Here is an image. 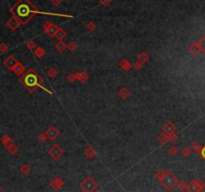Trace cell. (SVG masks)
Instances as JSON below:
<instances>
[{"instance_id": "cell-1", "label": "cell", "mask_w": 205, "mask_h": 192, "mask_svg": "<svg viewBox=\"0 0 205 192\" xmlns=\"http://www.w3.org/2000/svg\"><path fill=\"white\" fill-rule=\"evenodd\" d=\"M10 12L13 14V16L19 19L21 24L28 23L29 20L32 19L36 13L46 14L45 12H40L37 10L29 0H18L10 8Z\"/></svg>"}, {"instance_id": "cell-2", "label": "cell", "mask_w": 205, "mask_h": 192, "mask_svg": "<svg viewBox=\"0 0 205 192\" xmlns=\"http://www.w3.org/2000/svg\"><path fill=\"white\" fill-rule=\"evenodd\" d=\"M19 81L30 93H33L34 91H35V88L39 87L44 90L45 92L50 94V95L52 94L51 91H49L47 88H45L43 86L44 80H43V78L35 71V69H33V68H29L28 70H27V72H24V74L19 79Z\"/></svg>"}, {"instance_id": "cell-3", "label": "cell", "mask_w": 205, "mask_h": 192, "mask_svg": "<svg viewBox=\"0 0 205 192\" xmlns=\"http://www.w3.org/2000/svg\"><path fill=\"white\" fill-rule=\"evenodd\" d=\"M157 180L160 182V184L165 188L166 190H171L173 187L178 183V179L172 172L167 171H158L156 173Z\"/></svg>"}, {"instance_id": "cell-4", "label": "cell", "mask_w": 205, "mask_h": 192, "mask_svg": "<svg viewBox=\"0 0 205 192\" xmlns=\"http://www.w3.org/2000/svg\"><path fill=\"white\" fill-rule=\"evenodd\" d=\"M80 187L83 191H95L98 188L97 182L93 179L91 176H87L85 177V179L80 183Z\"/></svg>"}, {"instance_id": "cell-5", "label": "cell", "mask_w": 205, "mask_h": 192, "mask_svg": "<svg viewBox=\"0 0 205 192\" xmlns=\"http://www.w3.org/2000/svg\"><path fill=\"white\" fill-rule=\"evenodd\" d=\"M63 153H64L63 149H62L58 144H54V145H52L50 148L48 149V154L53 159H59L63 155Z\"/></svg>"}, {"instance_id": "cell-6", "label": "cell", "mask_w": 205, "mask_h": 192, "mask_svg": "<svg viewBox=\"0 0 205 192\" xmlns=\"http://www.w3.org/2000/svg\"><path fill=\"white\" fill-rule=\"evenodd\" d=\"M58 28L59 27L57 25L53 24L52 22H47V23L44 25L43 30H44V32L47 34L49 37H55L56 36V32H57Z\"/></svg>"}, {"instance_id": "cell-7", "label": "cell", "mask_w": 205, "mask_h": 192, "mask_svg": "<svg viewBox=\"0 0 205 192\" xmlns=\"http://www.w3.org/2000/svg\"><path fill=\"white\" fill-rule=\"evenodd\" d=\"M17 62H18L17 59L15 58L13 55H9L4 59V60H3V65H4L7 69L12 71V69L14 68V66L16 65Z\"/></svg>"}, {"instance_id": "cell-8", "label": "cell", "mask_w": 205, "mask_h": 192, "mask_svg": "<svg viewBox=\"0 0 205 192\" xmlns=\"http://www.w3.org/2000/svg\"><path fill=\"white\" fill-rule=\"evenodd\" d=\"M205 187V185L202 181L200 180H192L190 183H189V188L188 191H201L203 190Z\"/></svg>"}, {"instance_id": "cell-9", "label": "cell", "mask_w": 205, "mask_h": 192, "mask_svg": "<svg viewBox=\"0 0 205 192\" xmlns=\"http://www.w3.org/2000/svg\"><path fill=\"white\" fill-rule=\"evenodd\" d=\"M21 24V22L19 21V19H18L17 17L15 16H12L10 19H8L7 22H6V26H7L9 29L14 31L16 30L18 27H19V25Z\"/></svg>"}, {"instance_id": "cell-10", "label": "cell", "mask_w": 205, "mask_h": 192, "mask_svg": "<svg viewBox=\"0 0 205 192\" xmlns=\"http://www.w3.org/2000/svg\"><path fill=\"white\" fill-rule=\"evenodd\" d=\"M46 134H47V137L49 140H55L56 138L59 136V134H60V132H59L58 129L55 127V126H50L47 130L45 132Z\"/></svg>"}, {"instance_id": "cell-11", "label": "cell", "mask_w": 205, "mask_h": 192, "mask_svg": "<svg viewBox=\"0 0 205 192\" xmlns=\"http://www.w3.org/2000/svg\"><path fill=\"white\" fill-rule=\"evenodd\" d=\"M162 130H163V132H165L166 134L170 135L172 133H175L176 126L172 123L171 121H167V122H165V123L162 125Z\"/></svg>"}, {"instance_id": "cell-12", "label": "cell", "mask_w": 205, "mask_h": 192, "mask_svg": "<svg viewBox=\"0 0 205 192\" xmlns=\"http://www.w3.org/2000/svg\"><path fill=\"white\" fill-rule=\"evenodd\" d=\"M63 185H64V180L61 179L60 177H56V178L52 179V181L50 182V186L52 189H54V190L60 189Z\"/></svg>"}, {"instance_id": "cell-13", "label": "cell", "mask_w": 205, "mask_h": 192, "mask_svg": "<svg viewBox=\"0 0 205 192\" xmlns=\"http://www.w3.org/2000/svg\"><path fill=\"white\" fill-rule=\"evenodd\" d=\"M12 72L15 74V75H17V76H20V75H23L24 74V72H25V66H24L21 62L18 61L16 65L14 66V68L12 69Z\"/></svg>"}, {"instance_id": "cell-14", "label": "cell", "mask_w": 205, "mask_h": 192, "mask_svg": "<svg viewBox=\"0 0 205 192\" xmlns=\"http://www.w3.org/2000/svg\"><path fill=\"white\" fill-rule=\"evenodd\" d=\"M84 155L86 158L88 159H93L96 156V150L93 148L91 145H89L88 147H86L84 150Z\"/></svg>"}, {"instance_id": "cell-15", "label": "cell", "mask_w": 205, "mask_h": 192, "mask_svg": "<svg viewBox=\"0 0 205 192\" xmlns=\"http://www.w3.org/2000/svg\"><path fill=\"white\" fill-rule=\"evenodd\" d=\"M1 143L3 144V145H4L6 148H9V147L10 146H12L13 145V141H12V139H11V137L9 136L8 134H5V135H3V136L1 137Z\"/></svg>"}, {"instance_id": "cell-16", "label": "cell", "mask_w": 205, "mask_h": 192, "mask_svg": "<svg viewBox=\"0 0 205 192\" xmlns=\"http://www.w3.org/2000/svg\"><path fill=\"white\" fill-rule=\"evenodd\" d=\"M118 65H119L120 67L122 68L123 71H129L130 69L132 68V64L130 63L129 60L127 58H123L122 60L119 62V64H118Z\"/></svg>"}, {"instance_id": "cell-17", "label": "cell", "mask_w": 205, "mask_h": 192, "mask_svg": "<svg viewBox=\"0 0 205 192\" xmlns=\"http://www.w3.org/2000/svg\"><path fill=\"white\" fill-rule=\"evenodd\" d=\"M189 51H190L193 55H197L199 54V52L201 51V48H200V45L199 43L197 42H194L192 43L190 46H189Z\"/></svg>"}, {"instance_id": "cell-18", "label": "cell", "mask_w": 205, "mask_h": 192, "mask_svg": "<svg viewBox=\"0 0 205 192\" xmlns=\"http://www.w3.org/2000/svg\"><path fill=\"white\" fill-rule=\"evenodd\" d=\"M137 59H138V61L141 62L142 64H145V63H147V62L149 61L150 57H149V55L147 54L146 52H141V53H139V54L137 55Z\"/></svg>"}, {"instance_id": "cell-19", "label": "cell", "mask_w": 205, "mask_h": 192, "mask_svg": "<svg viewBox=\"0 0 205 192\" xmlns=\"http://www.w3.org/2000/svg\"><path fill=\"white\" fill-rule=\"evenodd\" d=\"M88 79H89V76L85 71H81L77 73V80L80 81L81 83H85Z\"/></svg>"}, {"instance_id": "cell-20", "label": "cell", "mask_w": 205, "mask_h": 192, "mask_svg": "<svg viewBox=\"0 0 205 192\" xmlns=\"http://www.w3.org/2000/svg\"><path fill=\"white\" fill-rule=\"evenodd\" d=\"M157 139H158V141H159V143L164 145V144H166L169 141V136H168V134H166L165 132H163V133L158 135Z\"/></svg>"}, {"instance_id": "cell-21", "label": "cell", "mask_w": 205, "mask_h": 192, "mask_svg": "<svg viewBox=\"0 0 205 192\" xmlns=\"http://www.w3.org/2000/svg\"><path fill=\"white\" fill-rule=\"evenodd\" d=\"M118 95H119L122 99H126L129 96V90L126 87H121L119 91H118Z\"/></svg>"}, {"instance_id": "cell-22", "label": "cell", "mask_w": 205, "mask_h": 192, "mask_svg": "<svg viewBox=\"0 0 205 192\" xmlns=\"http://www.w3.org/2000/svg\"><path fill=\"white\" fill-rule=\"evenodd\" d=\"M55 48H56L57 51L59 52H63L65 49H67V44L64 41H62V40H59V41L55 44Z\"/></svg>"}, {"instance_id": "cell-23", "label": "cell", "mask_w": 205, "mask_h": 192, "mask_svg": "<svg viewBox=\"0 0 205 192\" xmlns=\"http://www.w3.org/2000/svg\"><path fill=\"white\" fill-rule=\"evenodd\" d=\"M19 170L20 172L22 173L23 175H28L30 171H31V168H30V166L27 164V163H24V164H22L19 167Z\"/></svg>"}, {"instance_id": "cell-24", "label": "cell", "mask_w": 205, "mask_h": 192, "mask_svg": "<svg viewBox=\"0 0 205 192\" xmlns=\"http://www.w3.org/2000/svg\"><path fill=\"white\" fill-rule=\"evenodd\" d=\"M44 54H45V50L43 49L42 47H36V48L34 49V55H35L37 58L43 57Z\"/></svg>"}, {"instance_id": "cell-25", "label": "cell", "mask_w": 205, "mask_h": 192, "mask_svg": "<svg viewBox=\"0 0 205 192\" xmlns=\"http://www.w3.org/2000/svg\"><path fill=\"white\" fill-rule=\"evenodd\" d=\"M66 35H67V33L63 28H58V30L56 32V36L55 37H57L59 40H63V38L66 37Z\"/></svg>"}, {"instance_id": "cell-26", "label": "cell", "mask_w": 205, "mask_h": 192, "mask_svg": "<svg viewBox=\"0 0 205 192\" xmlns=\"http://www.w3.org/2000/svg\"><path fill=\"white\" fill-rule=\"evenodd\" d=\"M177 187H178L179 190H183V191H188L189 188V184H187L184 181H178L177 183Z\"/></svg>"}, {"instance_id": "cell-27", "label": "cell", "mask_w": 205, "mask_h": 192, "mask_svg": "<svg viewBox=\"0 0 205 192\" xmlns=\"http://www.w3.org/2000/svg\"><path fill=\"white\" fill-rule=\"evenodd\" d=\"M47 75L50 78H54V77H56L57 75H58V71H57V69H55L54 67H51V68H49L48 70H47Z\"/></svg>"}, {"instance_id": "cell-28", "label": "cell", "mask_w": 205, "mask_h": 192, "mask_svg": "<svg viewBox=\"0 0 205 192\" xmlns=\"http://www.w3.org/2000/svg\"><path fill=\"white\" fill-rule=\"evenodd\" d=\"M47 139H48V137H47V134H46L45 132H43V133H41L38 136V141H39V142H41V143L46 142Z\"/></svg>"}, {"instance_id": "cell-29", "label": "cell", "mask_w": 205, "mask_h": 192, "mask_svg": "<svg viewBox=\"0 0 205 192\" xmlns=\"http://www.w3.org/2000/svg\"><path fill=\"white\" fill-rule=\"evenodd\" d=\"M67 80L70 82H75L77 81V73H70L67 75Z\"/></svg>"}, {"instance_id": "cell-30", "label": "cell", "mask_w": 205, "mask_h": 192, "mask_svg": "<svg viewBox=\"0 0 205 192\" xmlns=\"http://www.w3.org/2000/svg\"><path fill=\"white\" fill-rule=\"evenodd\" d=\"M192 150L195 151L196 153H200V151H201V146H200L197 142H194L193 144H192Z\"/></svg>"}, {"instance_id": "cell-31", "label": "cell", "mask_w": 205, "mask_h": 192, "mask_svg": "<svg viewBox=\"0 0 205 192\" xmlns=\"http://www.w3.org/2000/svg\"><path fill=\"white\" fill-rule=\"evenodd\" d=\"M76 48H77V45L74 42H70V43L67 44V49L69 50V51H71V52L75 51Z\"/></svg>"}, {"instance_id": "cell-32", "label": "cell", "mask_w": 205, "mask_h": 192, "mask_svg": "<svg viewBox=\"0 0 205 192\" xmlns=\"http://www.w3.org/2000/svg\"><path fill=\"white\" fill-rule=\"evenodd\" d=\"M86 29L88 31H94L96 29V25L93 23V22H88V23L86 24Z\"/></svg>"}, {"instance_id": "cell-33", "label": "cell", "mask_w": 205, "mask_h": 192, "mask_svg": "<svg viewBox=\"0 0 205 192\" xmlns=\"http://www.w3.org/2000/svg\"><path fill=\"white\" fill-rule=\"evenodd\" d=\"M8 50V45L5 42H1L0 43V52L1 53H5Z\"/></svg>"}, {"instance_id": "cell-34", "label": "cell", "mask_w": 205, "mask_h": 192, "mask_svg": "<svg viewBox=\"0 0 205 192\" xmlns=\"http://www.w3.org/2000/svg\"><path fill=\"white\" fill-rule=\"evenodd\" d=\"M190 153H191V150L189 148H187V147H185V148H183L181 150V154H182L183 157H188L189 155H190Z\"/></svg>"}, {"instance_id": "cell-35", "label": "cell", "mask_w": 205, "mask_h": 192, "mask_svg": "<svg viewBox=\"0 0 205 192\" xmlns=\"http://www.w3.org/2000/svg\"><path fill=\"white\" fill-rule=\"evenodd\" d=\"M7 150H8L11 154H13V155H14V154H16V153L18 152V147H17L16 145H15V144H13V145L9 147V148H8Z\"/></svg>"}, {"instance_id": "cell-36", "label": "cell", "mask_w": 205, "mask_h": 192, "mask_svg": "<svg viewBox=\"0 0 205 192\" xmlns=\"http://www.w3.org/2000/svg\"><path fill=\"white\" fill-rule=\"evenodd\" d=\"M198 43H199V45H200L201 51H203V52H204V54H205V35L202 37V38L200 39V41L198 42Z\"/></svg>"}, {"instance_id": "cell-37", "label": "cell", "mask_w": 205, "mask_h": 192, "mask_svg": "<svg viewBox=\"0 0 205 192\" xmlns=\"http://www.w3.org/2000/svg\"><path fill=\"white\" fill-rule=\"evenodd\" d=\"M142 66H143V64L141 63V62H135L134 64H132V67L135 69V70H137V71H140L141 70V68H142Z\"/></svg>"}, {"instance_id": "cell-38", "label": "cell", "mask_w": 205, "mask_h": 192, "mask_svg": "<svg viewBox=\"0 0 205 192\" xmlns=\"http://www.w3.org/2000/svg\"><path fill=\"white\" fill-rule=\"evenodd\" d=\"M168 136H169V142H171V143H174L175 141H177V139H178V137H177V135L175 133L170 134Z\"/></svg>"}, {"instance_id": "cell-39", "label": "cell", "mask_w": 205, "mask_h": 192, "mask_svg": "<svg viewBox=\"0 0 205 192\" xmlns=\"http://www.w3.org/2000/svg\"><path fill=\"white\" fill-rule=\"evenodd\" d=\"M178 152V150H177V148L174 146V145H172L170 148L168 149V153L170 154V155H175V154Z\"/></svg>"}, {"instance_id": "cell-40", "label": "cell", "mask_w": 205, "mask_h": 192, "mask_svg": "<svg viewBox=\"0 0 205 192\" xmlns=\"http://www.w3.org/2000/svg\"><path fill=\"white\" fill-rule=\"evenodd\" d=\"M27 47H28V48L31 49V50H34V49L36 48V44H35V42L31 40V41L27 42Z\"/></svg>"}, {"instance_id": "cell-41", "label": "cell", "mask_w": 205, "mask_h": 192, "mask_svg": "<svg viewBox=\"0 0 205 192\" xmlns=\"http://www.w3.org/2000/svg\"><path fill=\"white\" fill-rule=\"evenodd\" d=\"M99 2H100V4H101V5L107 6V5L111 2V0H99Z\"/></svg>"}, {"instance_id": "cell-42", "label": "cell", "mask_w": 205, "mask_h": 192, "mask_svg": "<svg viewBox=\"0 0 205 192\" xmlns=\"http://www.w3.org/2000/svg\"><path fill=\"white\" fill-rule=\"evenodd\" d=\"M200 154H201V156H202L203 158L205 159V146H204V147H202V148H201Z\"/></svg>"}, {"instance_id": "cell-43", "label": "cell", "mask_w": 205, "mask_h": 192, "mask_svg": "<svg viewBox=\"0 0 205 192\" xmlns=\"http://www.w3.org/2000/svg\"><path fill=\"white\" fill-rule=\"evenodd\" d=\"M52 3L54 5H59L61 3V0H52Z\"/></svg>"}, {"instance_id": "cell-44", "label": "cell", "mask_w": 205, "mask_h": 192, "mask_svg": "<svg viewBox=\"0 0 205 192\" xmlns=\"http://www.w3.org/2000/svg\"><path fill=\"white\" fill-rule=\"evenodd\" d=\"M0 191H1V186H0Z\"/></svg>"}]
</instances>
